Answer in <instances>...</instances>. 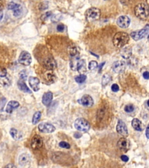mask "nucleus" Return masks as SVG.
Here are the masks:
<instances>
[{
  "instance_id": "f257e3e1",
  "label": "nucleus",
  "mask_w": 149,
  "mask_h": 168,
  "mask_svg": "<svg viewBox=\"0 0 149 168\" xmlns=\"http://www.w3.org/2000/svg\"><path fill=\"white\" fill-rule=\"evenodd\" d=\"M129 40V36L125 32H118L113 38V44L115 47L122 48L125 46Z\"/></svg>"
},
{
  "instance_id": "f03ea898",
  "label": "nucleus",
  "mask_w": 149,
  "mask_h": 168,
  "mask_svg": "<svg viewBox=\"0 0 149 168\" xmlns=\"http://www.w3.org/2000/svg\"><path fill=\"white\" fill-rule=\"evenodd\" d=\"M135 14L140 19H146L149 16V6L145 3L139 4L135 8Z\"/></svg>"
},
{
  "instance_id": "7ed1b4c3",
  "label": "nucleus",
  "mask_w": 149,
  "mask_h": 168,
  "mask_svg": "<svg viewBox=\"0 0 149 168\" xmlns=\"http://www.w3.org/2000/svg\"><path fill=\"white\" fill-rule=\"evenodd\" d=\"M74 126L77 130L82 132H87L90 129V123L84 118L77 119L74 121Z\"/></svg>"
},
{
  "instance_id": "20e7f679",
  "label": "nucleus",
  "mask_w": 149,
  "mask_h": 168,
  "mask_svg": "<svg viewBox=\"0 0 149 168\" xmlns=\"http://www.w3.org/2000/svg\"><path fill=\"white\" fill-rule=\"evenodd\" d=\"M101 15V11L99 8L92 7L88 9L85 12V16L88 21L91 22L98 20Z\"/></svg>"
},
{
  "instance_id": "39448f33",
  "label": "nucleus",
  "mask_w": 149,
  "mask_h": 168,
  "mask_svg": "<svg viewBox=\"0 0 149 168\" xmlns=\"http://www.w3.org/2000/svg\"><path fill=\"white\" fill-rule=\"evenodd\" d=\"M149 32V25H147L143 29L132 32L131 36L135 41H138L147 36Z\"/></svg>"
},
{
  "instance_id": "423d86ee",
  "label": "nucleus",
  "mask_w": 149,
  "mask_h": 168,
  "mask_svg": "<svg viewBox=\"0 0 149 168\" xmlns=\"http://www.w3.org/2000/svg\"><path fill=\"white\" fill-rule=\"evenodd\" d=\"M18 61L21 64L24 66L29 65L32 62V57L30 54L26 51H23L19 57Z\"/></svg>"
},
{
  "instance_id": "0eeeda50",
  "label": "nucleus",
  "mask_w": 149,
  "mask_h": 168,
  "mask_svg": "<svg viewBox=\"0 0 149 168\" xmlns=\"http://www.w3.org/2000/svg\"><path fill=\"white\" fill-rule=\"evenodd\" d=\"M38 129L41 132L50 134L54 132L56 130L55 127L49 123H41L38 126Z\"/></svg>"
},
{
  "instance_id": "6e6552de",
  "label": "nucleus",
  "mask_w": 149,
  "mask_h": 168,
  "mask_svg": "<svg viewBox=\"0 0 149 168\" xmlns=\"http://www.w3.org/2000/svg\"><path fill=\"white\" fill-rule=\"evenodd\" d=\"M43 145V140L39 135H35L32 139L31 147L35 150L40 149Z\"/></svg>"
},
{
  "instance_id": "1a4fd4ad",
  "label": "nucleus",
  "mask_w": 149,
  "mask_h": 168,
  "mask_svg": "<svg viewBox=\"0 0 149 168\" xmlns=\"http://www.w3.org/2000/svg\"><path fill=\"white\" fill-rule=\"evenodd\" d=\"M126 68V64L124 61H117L113 63L112 65V70L115 73H122Z\"/></svg>"
},
{
  "instance_id": "9d476101",
  "label": "nucleus",
  "mask_w": 149,
  "mask_h": 168,
  "mask_svg": "<svg viewBox=\"0 0 149 168\" xmlns=\"http://www.w3.org/2000/svg\"><path fill=\"white\" fill-rule=\"evenodd\" d=\"M116 130L118 134L124 137H127L128 135L127 126L124 122L122 120H119L118 121L116 127Z\"/></svg>"
},
{
  "instance_id": "9b49d317",
  "label": "nucleus",
  "mask_w": 149,
  "mask_h": 168,
  "mask_svg": "<svg viewBox=\"0 0 149 168\" xmlns=\"http://www.w3.org/2000/svg\"><path fill=\"white\" fill-rule=\"evenodd\" d=\"M8 8L10 10L13 11V15L16 17L19 16L21 14L22 11V7L19 4H16L13 2H11L8 4Z\"/></svg>"
},
{
  "instance_id": "f8f14e48",
  "label": "nucleus",
  "mask_w": 149,
  "mask_h": 168,
  "mask_svg": "<svg viewBox=\"0 0 149 168\" xmlns=\"http://www.w3.org/2000/svg\"><path fill=\"white\" fill-rule=\"evenodd\" d=\"M78 102L83 106L90 108L94 104V100L92 97L89 95H85L82 97V98L78 100Z\"/></svg>"
},
{
  "instance_id": "ddd939ff",
  "label": "nucleus",
  "mask_w": 149,
  "mask_h": 168,
  "mask_svg": "<svg viewBox=\"0 0 149 168\" xmlns=\"http://www.w3.org/2000/svg\"><path fill=\"white\" fill-rule=\"evenodd\" d=\"M117 24L121 28H127L131 24V20L127 16H121L117 21Z\"/></svg>"
},
{
  "instance_id": "4468645a",
  "label": "nucleus",
  "mask_w": 149,
  "mask_h": 168,
  "mask_svg": "<svg viewBox=\"0 0 149 168\" xmlns=\"http://www.w3.org/2000/svg\"><path fill=\"white\" fill-rule=\"evenodd\" d=\"M43 66L48 70H53L57 67V63L52 57H50L43 61Z\"/></svg>"
},
{
  "instance_id": "2eb2a0df",
  "label": "nucleus",
  "mask_w": 149,
  "mask_h": 168,
  "mask_svg": "<svg viewBox=\"0 0 149 168\" xmlns=\"http://www.w3.org/2000/svg\"><path fill=\"white\" fill-rule=\"evenodd\" d=\"M107 109L105 106H102L97 110V120L99 122H101L107 118Z\"/></svg>"
},
{
  "instance_id": "dca6fc26",
  "label": "nucleus",
  "mask_w": 149,
  "mask_h": 168,
  "mask_svg": "<svg viewBox=\"0 0 149 168\" xmlns=\"http://www.w3.org/2000/svg\"><path fill=\"white\" fill-rule=\"evenodd\" d=\"M118 147L122 151L126 152L130 148V143L129 141L125 138H121L119 140L117 143Z\"/></svg>"
},
{
  "instance_id": "f3484780",
  "label": "nucleus",
  "mask_w": 149,
  "mask_h": 168,
  "mask_svg": "<svg viewBox=\"0 0 149 168\" xmlns=\"http://www.w3.org/2000/svg\"><path fill=\"white\" fill-rule=\"evenodd\" d=\"M29 83L31 87V88L35 91L37 92L40 89L39 85H40V80L37 77H30L29 78Z\"/></svg>"
},
{
  "instance_id": "a211bd4d",
  "label": "nucleus",
  "mask_w": 149,
  "mask_h": 168,
  "mask_svg": "<svg viewBox=\"0 0 149 168\" xmlns=\"http://www.w3.org/2000/svg\"><path fill=\"white\" fill-rule=\"evenodd\" d=\"M19 103L15 100H11L7 104L5 111L7 113H12L13 111L19 106Z\"/></svg>"
},
{
  "instance_id": "6ab92c4d",
  "label": "nucleus",
  "mask_w": 149,
  "mask_h": 168,
  "mask_svg": "<svg viewBox=\"0 0 149 168\" xmlns=\"http://www.w3.org/2000/svg\"><path fill=\"white\" fill-rule=\"evenodd\" d=\"M53 98V95L51 92H46L42 97V102L44 105L49 106L51 104Z\"/></svg>"
},
{
  "instance_id": "aec40b11",
  "label": "nucleus",
  "mask_w": 149,
  "mask_h": 168,
  "mask_svg": "<svg viewBox=\"0 0 149 168\" xmlns=\"http://www.w3.org/2000/svg\"><path fill=\"white\" fill-rule=\"evenodd\" d=\"M132 49L129 46L122 48L120 52V54L124 59H128L129 58H130L132 56Z\"/></svg>"
},
{
  "instance_id": "412c9836",
  "label": "nucleus",
  "mask_w": 149,
  "mask_h": 168,
  "mask_svg": "<svg viewBox=\"0 0 149 168\" xmlns=\"http://www.w3.org/2000/svg\"><path fill=\"white\" fill-rule=\"evenodd\" d=\"M75 70H77L79 72H85L86 71V64L85 61L84 60L77 61L75 67Z\"/></svg>"
},
{
  "instance_id": "4be33fe9",
  "label": "nucleus",
  "mask_w": 149,
  "mask_h": 168,
  "mask_svg": "<svg viewBox=\"0 0 149 168\" xmlns=\"http://www.w3.org/2000/svg\"><path fill=\"white\" fill-rule=\"evenodd\" d=\"M18 87L21 90V91L27 93V94H32V91L30 90V89L27 87L26 84L25 83V81L22 80H19L18 82Z\"/></svg>"
},
{
  "instance_id": "5701e85b",
  "label": "nucleus",
  "mask_w": 149,
  "mask_h": 168,
  "mask_svg": "<svg viewBox=\"0 0 149 168\" xmlns=\"http://www.w3.org/2000/svg\"><path fill=\"white\" fill-rule=\"evenodd\" d=\"M30 161V157L27 154H22L19 158V164L21 166H25Z\"/></svg>"
},
{
  "instance_id": "b1692460",
  "label": "nucleus",
  "mask_w": 149,
  "mask_h": 168,
  "mask_svg": "<svg viewBox=\"0 0 149 168\" xmlns=\"http://www.w3.org/2000/svg\"><path fill=\"white\" fill-rule=\"evenodd\" d=\"M132 126L133 128L139 132H141L142 130V123L141 121L137 119H134L132 121Z\"/></svg>"
},
{
  "instance_id": "393cba45",
  "label": "nucleus",
  "mask_w": 149,
  "mask_h": 168,
  "mask_svg": "<svg viewBox=\"0 0 149 168\" xmlns=\"http://www.w3.org/2000/svg\"><path fill=\"white\" fill-rule=\"evenodd\" d=\"M10 132L11 137L13 139H15L16 140H18L22 137V135L21 132H19L16 129H15L14 128H12L10 130Z\"/></svg>"
},
{
  "instance_id": "a878e982",
  "label": "nucleus",
  "mask_w": 149,
  "mask_h": 168,
  "mask_svg": "<svg viewBox=\"0 0 149 168\" xmlns=\"http://www.w3.org/2000/svg\"><path fill=\"white\" fill-rule=\"evenodd\" d=\"M112 78L110 75L108 74H104L102 77V81H101V84L103 86H105L107 84H109L110 82L111 81Z\"/></svg>"
},
{
  "instance_id": "bb28decb",
  "label": "nucleus",
  "mask_w": 149,
  "mask_h": 168,
  "mask_svg": "<svg viewBox=\"0 0 149 168\" xmlns=\"http://www.w3.org/2000/svg\"><path fill=\"white\" fill-rule=\"evenodd\" d=\"M0 83L4 86H8L11 84V81L8 77L6 76L0 79Z\"/></svg>"
},
{
  "instance_id": "cd10ccee",
  "label": "nucleus",
  "mask_w": 149,
  "mask_h": 168,
  "mask_svg": "<svg viewBox=\"0 0 149 168\" xmlns=\"http://www.w3.org/2000/svg\"><path fill=\"white\" fill-rule=\"evenodd\" d=\"M41 117V113L40 112H36L34 114L33 119H32V123H33V124L34 125L37 124V123L39 122L40 120Z\"/></svg>"
},
{
  "instance_id": "c85d7f7f",
  "label": "nucleus",
  "mask_w": 149,
  "mask_h": 168,
  "mask_svg": "<svg viewBox=\"0 0 149 168\" xmlns=\"http://www.w3.org/2000/svg\"><path fill=\"white\" fill-rule=\"evenodd\" d=\"M87 78V77L84 75V74H81V75H79L77 77H76L74 78V80H75V81L78 83V84H82L86 80Z\"/></svg>"
},
{
  "instance_id": "c756f323",
  "label": "nucleus",
  "mask_w": 149,
  "mask_h": 168,
  "mask_svg": "<svg viewBox=\"0 0 149 168\" xmlns=\"http://www.w3.org/2000/svg\"><path fill=\"white\" fill-rule=\"evenodd\" d=\"M98 67V64L96 61H91L89 62L88 68L90 70L93 71Z\"/></svg>"
},
{
  "instance_id": "7c9ffc66",
  "label": "nucleus",
  "mask_w": 149,
  "mask_h": 168,
  "mask_svg": "<svg viewBox=\"0 0 149 168\" xmlns=\"http://www.w3.org/2000/svg\"><path fill=\"white\" fill-rule=\"evenodd\" d=\"M69 52L71 57H74L78 55V51L75 47H71L69 49Z\"/></svg>"
},
{
  "instance_id": "2f4dec72",
  "label": "nucleus",
  "mask_w": 149,
  "mask_h": 168,
  "mask_svg": "<svg viewBox=\"0 0 149 168\" xmlns=\"http://www.w3.org/2000/svg\"><path fill=\"white\" fill-rule=\"evenodd\" d=\"M19 77L21 80H24V81H25L27 80V71L24 70L22 71H21V72H19Z\"/></svg>"
},
{
  "instance_id": "473e14b6",
  "label": "nucleus",
  "mask_w": 149,
  "mask_h": 168,
  "mask_svg": "<svg viewBox=\"0 0 149 168\" xmlns=\"http://www.w3.org/2000/svg\"><path fill=\"white\" fill-rule=\"evenodd\" d=\"M7 75V71L5 68L0 66V77H5Z\"/></svg>"
},
{
  "instance_id": "72a5a7b5",
  "label": "nucleus",
  "mask_w": 149,
  "mask_h": 168,
  "mask_svg": "<svg viewBox=\"0 0 149 168\" xmlns=\"http://www.w3.org/2000/svg\"><path fill=\"white\" fill-rule=\"evenodd\" d=\"M47 80H49V82H51V83H54V81L56 79V77L55 76L54 74H51V73H49L47 75Z\"/></svg>"
},
{
  "instance_id": "f704fd0d",
  "label": "nucleus",
  "mask_w": 149,
  "mask_h": 168,
  "mask_svg": "<svg viewBox=\"0 0 149 168\" xmlns=\"http://www.w3.org/2000/svg\"><path fill=\"white\" fill-rule=\"evenodd\" d=\"M59 146L62 148H65V149H69L71 148L70 144L65 141H61L59 143Z\"/></svg>"
},
{
  "instance_id": "c9c22d12",
  "label": "nucleus",
  "mask_w": 149,
  "mask_h": 168,
  "mask_svg": "<svg viewBox=\"0 0 149 168\" xmlns=\"http://www.w3.org/2000/svg\"><path fill=\"white\" fill-rule=\"evenodd\" d=\"M134 106L132 105H128L125 108V111L127 113H131L134 111Z\"/></svg>"
},
{
  "instance_id": "e433bc0d",
  "label": "nucleus",
  "mask_w": 149,
  "mask_h": 168,
  "mask_svg": "<svg viewBox=\"0 0 149 168\" xmlns=\"http://www.w3.org/2000/svg\"><path fill=\"white\" fill-rule=\"evenodd\" d=\"M111 89L112 91L114 92H117L119 91V86L117 85V84H113L111 86Z\"/></svg>"
},
{
  "instance_id": "4c0bfd02",
  "label": "nucleus",
  "mask_w": 149,
  "mask_h": 168,
  "mask_svg": "<svg viewBox=\"0 0 149 168\" xmlns=\"http://www.w3.org/2000/svg\"><path fill=\"white\" fill-rule=\"evenodd\" d=\"M51 15V12H46L45 14H44V15L41 16V19H42L43 20H44V21H45L46 19H47L49 17H50Z\"/></svg>"
},
{
  "instance_id": "58836bf2",
  "label": "nucleus",
  "mask_w": 149,
  "mask_h": 168,
  "mask_svg": "<svg viewBox=\"0 0 149 168\" xmlns=\"http://www.w3.org/2000/svg\"><path fill=\"white\" fill-rule=\"evenodd\" d=\"M64 25L62 24H59L57 27V30L58 32H62L63 30H64Z\"/></svg>"
},
{
  "instance_id": "ea45409f",
  "label": "nucleus",
  "mask_w": 149,
  "mask_h": 168,
  "mask_svg": "<svg viewBox=\"0 0 149 168\" xmlns=\"http://www.w3.org/2000/svg\"><path fill=\"white\" fill-rule=\"evenodd\" d=\"M143 78L146 80H149V72L148 71H146V72H144L143 74Z\"/></svg>"
},
{
  "instance_id": "a19ab883",
  "label": "nucleus",
  "mask_w": 149,
  "mask_h": 168,
  "mask_svg": "<svg viewBox=\"0 0 149 168\" xmlns=\"http://www.w3.org/2000/svg\"><path fill=\"white\" fill-rule=\"evenodd\" d=\"M121 160L123 161L124 162H128L129 161V158L126 155H124L121 156Z\"/></svg>"
},
{
  "instance_id": "79ce46f5",
  "label": "nucleus",
  "mask_w": 149,
  "mask_h": 168,
  "mask_svg": "<svg viewBox=\"0 0 149 168\" xmlns=\"http://www.w3.org/2000/svg\"><path fill=\"white\" fill-rule=\"evenodd\" d=\"M146 136L147 138L149 139V124L146 130Z\"/></svg>"
},
{
  "instance_id": "37998d69",
  "label": "nucleus",
  "mask_w": 149,
  "mask_h": 168,
  "mask_svg": "<svg viewBox=\"0 0 149 168\" xmlns=\"http://www.w3.org/2000/svg\"><path fill=\"white\" fill-rule=\"evenodd\" d=\"M5 167H7V168H16L15 166H14L13 165H11V164H9V165H7Z\"/></svg>"
},
{
  "instance_id": "c03bdc74",
  "label": "nucleus",
  "mask_w": 149,
  "mask_h": 168,
  "mask_svg": "<svg viewBox=\"0 0 149 168\" xmlns=\"http://www.w3.org/2000/svg\"><path fill=\"white\" fill-rule=\"evenodd\" d=\"M2 8H3V4L2 1L0 0V11H2Z\"/></svg>"
},
{
  "instance_id": "a18cd8bd",
  "label": "nucleus",
  "mask_w": 149,
  "mask_h": 168,
  "mask_svg": "<svg viewBox=\"0 0 149 168\" xmlns=\"http://www.w3.org/2000/svg\"><path fill=\"white\" fill-rule=\"evenodd\" d=\"M3 18V12L2 11H0V21L2 20Z\"/></svg>"
},
{
  "instance_id": "49530a36",
  "label": "nucleus",
  "mask_w": 149,
  "mask_h": 168,
  "mask_svg": "<svg viewBox=\"0 0 149 168\" xmlns=\"http://www.w3.org/2000/svg\"><path fill=\"white\" fill-rule=\"evenodd\" d=\"M148 103V106L149 107V100L148 101V103Z\"/></svg>"
},
{
  "instance_id": "de8ad7c7",
  "label": "nucleus",
  "mask_w": 149,
  "mask_h": 168,
  "mask_svg": "<svg viewBox=\"0 0 149 168\" xmlns=\"http://www.w3.org/2000/svg\"><path fill=\"white\" fill-rule=\"evenodd\" d=\"M105 1H107V0H105Z\"/></svg>"
},
{
  "instance_id": "09e8293b",
  "label": "nucleus",
  "mask_w": 149,
  "mask_h": 168,
  "mask_svg": "<svg viewBox=\"0 0 149 168\" xmlns=\"http://www.w3.org/2000/svg\"></svg>"
}]
</instances>
